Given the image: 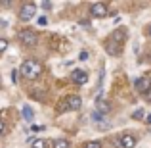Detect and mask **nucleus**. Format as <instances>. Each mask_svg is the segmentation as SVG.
<instances>
[{
    "label": "nucleus",
    "mask_w": 151,
    "mask_h": 148,
    "mask_svg": "<svg viewBox=\"0 0 151 148\" xmlns=\"http://www.w3.org/2000/svg\"><path fill=\"white\" fill-rule=\"evenodd\" d=\"M147 35H149V37H151V25L147 27Z\"/></svg>",
    "instance_id": "25"
},
{
    "label": "nucleus",
    "mask_w": 151,
    "mask_h": 148,
    "mask_svg": "<svg viewBox=\"0 0 151 148\" xmlns=\"http://www.w3.org/2000/svg\"><path fill=\"white\" fill-rule=\"evenodd\" d=\"M78 60H81V62H86V60H88V52H81V54H78Z\"/></svg>",
    "instance_id": "19"
},
{
    "label": "nucleus",
    "mask_w": 151,
    "mask_h": 148,
    "mask_svg": "<svg viewBox=\"0 0 151 148\" xmlns=\"http://www.w3.org/2000/svg\"><path fill=\"white\" fill-rule=\"evenodd\" d=\"M145 123H147V125H151V114L145 115Z\"/></svg>",
    "instance_id": "23"
},
{
    "label": "nucleus",
    "mask_w": 151,
    "mask_h": 148,
    "mask_svg": "<svg viewBox=\"0 0 151 148\" xmlns=\"http://www.w3.org/2000/svg\"><path fill=\"white\" fill-rule=\"evenodd\" d=\"M19 41L25 46H35L38 42V35L35 33L33 29H21L19 31Z\"/></svg>",
    "instance_id": "2"
},
{
    "label": "nucleus",
    "mask_w": 151,
    "mask_h": 148,
    "mask_svg": "<svg viewBox=\"0 0 151 148\" xmlns=\"http://www.w3.org/2000/svg\"><path fill=\"white\" fill-rule=\"evenodd\" d=\"M35 14H37V4L35 2L23 4L21 10H19V19H21V21H29V19L35 17Z\"/></svg>",
    "instance_id": "3"
},
{
    "label": "nucleus",
    "mask_w": 151,
    "mask_h": 148,
    "mask_svg": "<svg viewBox=\"0 0 151 148\" xmlns=\"http://www.w3.org/2000/svg\"><path fill=\"white\" fill-rule=\"evenodd\" d=\"M54 148H69V141H67V139H55Z\"/></svg>",
    "instance_id": "13"
},
{
    "label": "nucleus",
    "mask_w": 151,
    "mask_h": 148,
    "mask_svg": "<svg viewBox=\"0 0 151 148\" xmlns=\"http://www.w3.org/2000/svg\"><path fill=\"white\" fill-rule=\"evenodd\" d=\"M17 75H19V73H17V71H15V69L12 71V83H14V85H15V83H17Z\"/></svg>",
    "instance_id": "21"
},
{
    "label": "nucleus",
    "mask_w": 151,
    "mask_h": 148,
    "mask_svg": "<svg viewBox=\"0 0 151 148\" xmlns=\"http://www.w3.org/2000/svg\"><path fill=\"white\" fill-rule=\"evenodd\" d=\"M119 144L122 148H134L136 146V137H132V135H122V137H119Z\"/></svg>",
    "instance_id": "9"
},
{
    "label": "nucleus",
    "mask_w": 151,
    "mask_h": 148,
    "mask_svg": "<svg viewBox=\"0 0 151 148\" xmlns=\"http://www.w3.org/2000/svg\"><path fill=\"white\" fill-rule=\"evenodd\" d=\"M90 14H92L94 17H105L107 15V6L103 2H96V4H92V8H90Z\"/></svg>",
    "instance_id": "6"
},
{
    "label": "nucleus",
    "mask_w": 151,
    "mask_h": 148,
    "mask_svg": "<svg viewBox=\"0 0 151 148\" xmlns=\"http://www.w3.org/2000/svg\"><path fill=\"white\" fill-rule=\"evenodd\" d=\"M71 77H73L75 85H86V83H88V73L82 71V69H75L73 73H71Z\"/></svg>",
    "instance_id": "7"
},
{
    "label": "nucleus",
    "mask_w": 151,
    "mask_h": 148,
    "mask_svg": "<svg viewBox=\"0 0 151 148\" xmlns=\"http://www.w3.org/2000/svg\"><path fill=\"white\" fill-rule=\"evenodd\" d=\"M19 73L23 75L25 79H38L42 73V66L40 62H37V60H25V62L21 63V69H19Z\"/></svg>",
    "instance_id": "1"
},
{
    "label": "nucleus",
    "mask_w": 151,
    "mask_h": 148,
    "mask_svg": "<svg viewBox=\"0 0 151 148\" xmlns=\"http://www.w3.org/2000/svg\"><path fill=\"white\" fill-rule=\"evenodd\" d=\"M21 115H23V119H25V121H33V117H35V112H33V108H31V106H23V110H21Z\"/></svg>",
    "instance_id": "11"
},
{
    "label": "nucleus",
    "mask_w": 151,
    "mask_h": 148,
    "mask_svg": "<svg viewBox=\"0 0 151 148\" xmlns=\"http://www.w3.org/2000/svg\"><path fill=\"white\" fill-rule=\"evenodd\" d=\"M111 110V106H109V102L107 100H98V104H96V112L98 114H107V112Z\"/></svg>",
    "instance_id": "10"
},
{
    "label": "nucleus",
    "mask_w": 151,
    "mask_h": 148,
    "mask_svg": "<svg viewBox=\"0 0 151 148\" xmlns=\"http://www.w3.org/2000/svg\"><path fill=\"white\" fill-rule=\"evenodd\" d=\"M86 148H101V142H98V141H90L88 144H86Z\"/></svg>",
    "instance_id": "15"
},
{
    "label": "nucleus",
    "mask_w": 151,
    "mask_h": 148,
    "mask_svg": "<svg viewBox=\"0 0 151 148\" xmlns=\"http://www.w3.org/2000/svg\"><path fill=\"white\" fill-rule=\"evenodd\" d=\"M105 50H107V54H111V56H119L122 52V44L121 42H115V41H107L105 42Z\"/></svg>",
    "instance_id": "8"
},
{
    "label": "nucleus",
    "mask_w": 151,
    "mask_h": 148,
    "mask_svg": "<svg viewBox=\"0 0 151 148\" xmlns=\"http://www.w3.org/2000/svg\"><path fill=\"white\" fill-rule=\"evenodd\" d=\"M134 87H136L138 93L145 94V93H149V90H151V79L149 77H140V79H136Z\"/></svg>",
    "instance_id": "4"
},
{
    "label": "nucleus",
    "mask_w": 151,
    "mask_h": 148,
    "mask_svg": "<svg viewBox=\"0 0 151 148\" xmlns=\"http://www.w3.org/2000/svg\"><path fill=\"white\" fill-rule=\"evenodd\" d=\"M92 119H94V121H101L103 115H101V114H98V112H94V114H92Z\"/></svg>",
    "instance_id": "17"
},
{
    "label": "nucleus",
    "mask_w": 151,
    "mask_h": 148,
    "mask_svg": "<svg viewBox=\"0 0 151 148\" xmlns=\"http://www.w3.org/2000/svg\"><path fill=\"white\" fill-rule=\"evenodd\" d=\"M38 25H48V17H46V15L38 17Z\"/></svg>",
    "instance_id": "18"
},
{
    "label": "nucleus",
    "mask_w": 151,
    "mask_h": 148,
    "mask_svg": "<svg viewBox=\"0 0 151 148\" xmlns=\"http://www.w3.org/2000/svg\"><path fill=\"white\" fill-rule=\"evenodd\" d=\"M132 119H144V110H136V112H132Z\"/></svg>",
    "instance_id": "14"
},
{
    "label": "nucleus",
    "mask_w": 151,
    "mask_h": 148,
    "mask_svg": "<svg viewBox=\"0 0 151 148\" xmlns=\"http://www.w3.org/2000/svg\"><path fill=\"white\" fill-rule=\"evenodd\" d=\"M6 48H8V41L6 39H0V52H4Z\"/></svg>",
    "instance_id": "16"
},
{
    "label": "nucleus",
    "mask_w": 151,
    "mask_h": 148,
    "mask_svg": "<svg viewBox=\"0 0 151 148\" xmlns=\"http://www.w3.org/2000/svg\"><path fill=\"white\" fill-rule=\"evenodd\" d=\"M4 133H6V123H4L2 119H0V137H2Z\"/></svg>",
    "instance_id": "20"
},
{
    "label": "nucleus",
    "mask_w": 151,
    "mask_h": 148,
    "mask_svg": "<svg viewBox=\"0 0 151 148\" xmlns=\"http://www.w3.org/2000/svg\"><path fill=\"white\" fill-rule=\"evenodd\" d=\"M33 148H48V141H46V139H35Z\"/></svg>",
    "instance_id": "12"
},
{
    "label": "nucleus",
    "mask_w": 151,
    "mask_h": 148,
    "mask_svg": "<svg viewBox=\"0 0 151 148\" xmlns=\"http://www.w3.org/2000/svg\"><path fill=\"white\" fill-rule=\"evenodd\" d=\"M40 6H42V8H44V10H50V8H52V2H42V4H40Z\"/></svg>",
    "instance_id": "22"
},
{
    "label": "nucleus",
    "mask_w": 151,
    "mask_h": 148,
    "mask_svg": "<svg viewBox=\"0 0 151 148\" xmlns=\"http://www.w3.org/2000/svg\"><path fill=\"white\" fill-rule=\"evenodd\" d=\"M65 108L67 110H78V108L82 106V98L81 96H77V94H71V96H67L65 98Z\"/></svg>",
    "instance_id": "5"
},
{
    "label": "nucleus",
    "mask_w": 151,
    "mask_h": 148,
    "mask_svg": "<svg viewBox=\"0 0 151 148\" xmlns=\"http://www.w3.org/2000/svg\"><path fill=\"white\" fill-rule=\"evenodd\" d=\"M145 98H147V100H151V93H145Z\"/></svg>",
    "instance_id": "24"
}]
</instances>
